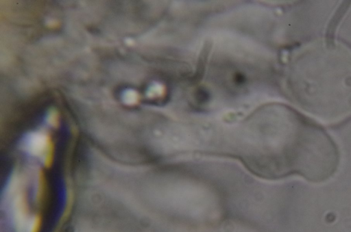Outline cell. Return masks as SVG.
<instances>
[{"instance_id":"cell-1","label":"cell","mask_w":351,"mask_h":232,"mask_svg":"<svg viewBox=\"0 0 351 232\" xmlns=\"http://www.w3.org/2000/svg\"><path fill=\"white\" fill-rule=\"evenodd\" d=\"M294 96L301 107L326 123L351 114V51L335 42H315L297 56Z\"/></svg>"}]
</instances>
